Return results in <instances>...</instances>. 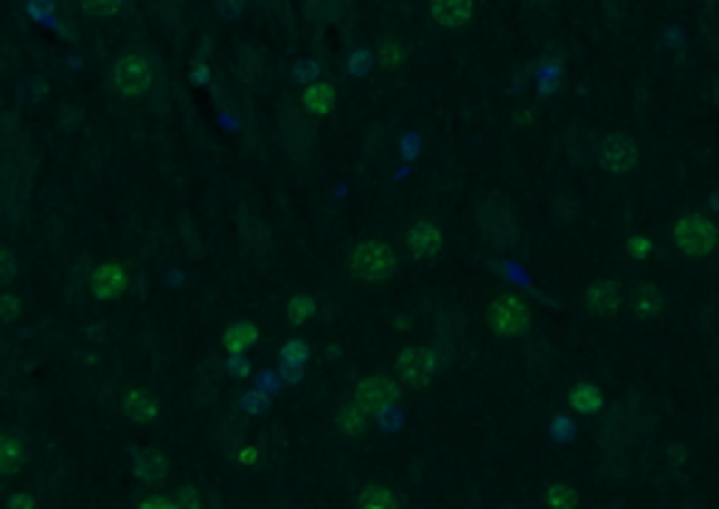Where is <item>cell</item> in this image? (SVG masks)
Returning <instances> with one entry per match:
<instances>
[{"label":"cell","mask_w":719,"mask_h":509,"mask_svg":"<svg viewBox=\"0 0 719 509\" xmlns=\"http://www.w3.org/2000/svg\"><path fill=\"white\" fill-rule=\"evenodd\" d=\"M346 265L355 279L363 281H385L396 270V257L394 250L383 240H363L349 248Z\"/></svg>","instance_id":"6da1fadb"},{"label":"cell","mask_w":719,"mask_h":509,"mask_svg":"<svg viewBox=\"0 0 719 509\" xmlns=\"http://www.w3.org/2000/svg\"><path fill=\"white\" fill-rule=\"evenodd\" d=\"M675 242L685 257H708L719 245V225L703 211H688L675 225Z\"/></svg>","instance_id":"7a4b0ae2"},{"label":"cell","mask_w":719,"mask_h":509,"mask_svg":"<svg viewBox=\"0 0 719 509\" xmlns=\"http://www.w3.org/2000/svg\"><path fill=\"white\" fill-rule=\"evenodd\" d=\"M478 222H481V234L486 237V242H492L495 248H509L517 242V237H520L514 214H511L503 194L486 197L478 209Z\"/></svg>","instance_id":"3957f363"},{"label":"cell","mask_w":719,"mask_h":509,"mask_svg":"<svg viewBox=\"0 0 719 509\" xmlns=\"http://www.w3.org/2000/svg\"><path fill=\"white\" fill-rule=\"evenodd\" d=\"M531 321V309L520 296H498L486 307V324L498 338H514L523 335Z\"/></svg>","instance_id":"277c9868"},{"label":"cell","mask_w":719,"mask_h":509,"mask_svg":"<svg viewBox=\"0 0 719 509\" xmlns=\"http://www.w3.org/2000/svg\"><path fill=\"white\" fill-rule=\"evenodd\" d=\"M433 366H436L433 352L424 347H408L396 357V377L405 386L427 388L430 377H433Z\"/></svg>","instance_id":"5b68a950"},{"label":"cell","mask_w":719,"mask_h":509,"mask_svg":"<svg viewBox=\"0 0 719 509\" xmlns=\"http://www.w3.org/2000/svg\"><path fill=\"white\" fill-rule=\"evenodd\" d=\"M355 400L371 414H383V411H388L396 400H399V386H396V380H391V377H385V375H371V377H365L360 386H357V391H355Z\"/></svg>","instance_id":"8992f818"},{"label":"cell","mask_w":719,"mask_h":509,"mask_svg":"<svg viewBox=\"0 0 719 509\" xmlns=\"http://www.w3.org/2000/svg\"><path fill=\"white\" fill-rule=\"evenodd\" d=\"M636 163H638V147H636V141H632L629 135L616 132V135H610L601 144V166L607 169V172L624 175Z\"/></svg>","instance_id":"52a82bcc"},{"label":"cell","mask_w":719,"mask_h":509,"mask_svg":"<svg viewBox=\"0 0 719 509\" xmlns=\"http://www.w3.org/2000/svg\"><path fill=\"white\" fill-rule=\"evenodd\" d=\"M150 82H152V71L147 63L141 60V56H135V54L121 56L119 65H116V84L124 96H141L150 88Z\"/></svg>","instance_id":"ba28073f"},{"label":"cell","mask_w":719,"mask_h":509,"mask_svg":"<svg viewBox=\"0 0 719 509\" xmlns=\"http://www.w3.org/2000/svg\"><path fill=\"white\" fill-rule=\"evenodd\" d=\"M621 304V285L613 279H601L593 281L585 293V307L590 309L593 316H613Z\"/></svg>","instance_id":"9c48e42d"},{"label":"cell","mask_w":719,"mask_h":509,"mask_svg":"<svg viewBox=\"0 0 719 509\" xmlns=\"http://www.w3.org/2000/svg\"><path fill=\"white\" fill-rule=\"evenodd\" d=\"M408 248L416 259H427V257H436L442 250V231L433 220H419L413 229L408 231Z\"/></svg>","instance_id":"30bf717a"},{"label":"cell","mask_w":719,"mask_h":509,"mask_svg":"<svg viewBox=\"0 0 719 509\" xmlns=\"http://www.w3.org/2000/svg\"><path fill=\"white\" fill-rule=\"evenodd\" d=\"M127 285H130V279L121 265L107 262L93 270V290L99 299H116L127 290Z\"/></svg>","instance_id":"8fae6325"},{"label":"cell","mask_w":719,"mask_h":509,"mask_svg":"<svg viewBox=\"0 0 719 509\" xmlns=\"http://www.w3.org/2000/svg\"><path fill=\"white\" fill-rule=\"evenodd\" d=\"M430 12H433V20L442 28H462L472 17V4L470 0H439Z\"/></svg>","instance_id":"7c38bea8"},{"label":"cell","mask_w":719,"mask_h":509,"mask_svg":"<svg viewBox=\"0 0 719 509\" xmlns=\"http://www.w3.org/2000/svg\"><path fill=\"white\" fill-rule=\"evenodd\" d=\"M256 341H258V329L250 321H237V324L228 327L225 335H222V344H225V349L231 352V355L248 352Z\"/></svg>","instance_id":"4fadbf2b"},{"label":"cell","mask_w":719,"mask_h":509,"mask_svg":"<svg viewBox=\"0 0 719 509\" xmlns=\"http://www.w3.org/2000/svg\"><path fill=\"white\" fill-rule=\"evenodd\" d=\"M568 403L573 411H579V414H596L601 406H604V397H601V388L593 386V383H579V386H573L570 394H568Z\"/></svg>","instance_id":"5bb4252c"},{"label":"cell","mask_w":719,"mask_h":509,"mask_svg":"<svg viewBox=\"0 0 719 509\" xmlns=\"http://www.w3.org/2000/svg\"><path fill=\"white\" fill-rule=\"evenodd\" d=\"M632 307L641 318H655L660 309H664V296L655 285H636L632 290Z\"/></svg>","instance_id":"9a60e30c"},{"label":"cell","mask_w":719,"mask_h":509,"mask_svg":"<svg viewBox=\"0 0 719 509\" xmlns=\"http://www.w3.org/2000/svg\"><path fill=\"white\" fill-rule=\"evenodd\" d=\"M365 414L368 411L357 400H346V403L337 408V414H335V426L343 434H357V431L365 428Z\"/></svg>","instance_id":"2e32d148"},{"label":"cell","mask_w":719,"mask_h":509,"mask_svg":"<svg viewBox=\"0 0 719 509\" xmlns=\"http://www.w3.org/2000/svg\"><path fill=\"white\" fill-rule=\"evenodd\" d=\"M357 509H399V504H396V495L388 487L368 485L357 495Z\"/></svg>","instance_id":"e0dca14e"},{"label":"cell","mask_w":719,"mask_h":509,"mask_svg":"<svg viewBox=\"0 0 719 509\" xmlns=\"http://www.w3.org/2000/svg\"><path fill=\"white\" fill-rule=\"evenodd\" d=\"M332 102H335V91H332L329 82L312 84V88L304 91V107L309 113H315V116H324V113H329Z\"/></svg>","instance_id":"ac0fdd59"},{"label":"cell","mask_w":719,"mask_h":509,"mask_svg":"<svg viewBox=\"0 0 719 509\" xmlns=\"http://www.w3.org/2000/svg\"><path fill=\"white\" fill-rule=\"evenodd\" d=\"M124 414L135 422H152L158 416V406L155 400L150 397V394H143V391H135L127 397L124 403Z\"/></svg>","instance_id":"d6986e66"},{"label":"cell","mask_w":719,"mask_h":509,"mask_svg":"<svg viewBox=\"0 0 719 509\" xmlns=\"http://www.w3.org/2000/svg\"><path fill=\"white\" fill-rule=\"evenodd\" d=\"M23 465V442L15 434H6L4 447H0V467H4L6 475L17 473V467Z\"/></svg>","instance_id":"ffe728a7"},{"label":"cell","mask_w":719,"mask_h":509,"mask_svg":"<svg viewBox=\"0 0 719 509\" xmlns=\"http://www.w3.org/2000/svg\"><path fill=\"white\" fill-rule=\"evenodd\" d=\"M163 475H166V459L163 456H158V454L141 456V462H138V478H143V482H160Z\"/></svg>","instance_id":"44dd1931"},{"label":"cell","mask_w":719,"mask_h":509,"mask_svg":"<svg viewBox=\"0 0 719 509\" xmlns=\"http://www.w3.org/2000/svg\"><path fill=\"white\" fill-rule=\"evenodd\" d=\"M545 501H549L551 509H577L579 495H577V490L568 487V485H554V487H549Z\"/></svg>","instance_id":"7402d4cb"},{"label":"cell","mask_w":719,"mask_h":509,"mask_svg":"<svg viewBox=\"0 0 719 509\" xmlns=\"http://www.w3.org/2000/svg\"><path fill=\"white\" fill-rule=\"evenodd\" d=\"M312 313H315V301H312L309 296H304V293L293 296L290 307H287V316H290V321H293L296 327L304 324Z\"/></svg>","instance_id":"603a6c76"},{"label":"cell","mask_w":719,"mask_h":509,"mask_svg":"<svg viewBox=\"0 0 719 509\" xmlns=\"http://www.w3.org/2000/svg\"><path fill=\"white\" fill-rule=\"evenodd\" d=\"M627 253H629V259L644 262V259L649 257V253H652V242H649L646 237L636 234V237H629V240H627Z\"/></svg>","instance_id":"cb8c5ba5"},{"label":"cell","mask_w":719,"mask_h":509,"mask_svg":"<svg viewBox=\"0 0 719 509\" xmlns=\"http://www.w3.org/2000/svg\"><path fill=\"white\" fill-rule=\"evenodd\" d=\"M281 357L290 363V360H296V363H304L306 357H309V349H306V344H301V341H290L287 344L284 349H281Z\"/></svg>","instance_id":"d4e9b609"},{"label":"cell","mask_w":719,"mask_h":509,"mask_svg":"<svg viewBox=\"0 0 719 509\" xmlns=\"http://www.w3.org/2000/svg\"><path fill=\"white\" fill-rule=\"evenodd\" d=\"M199 501H197V493L194 490H180L178 498H175V509H197Z\"/></svg>","instance_id":"484cf974"},{"label":"cell","mask_w":719,"mask_h":509,"mask_svg":"<svg viewBox=\"0 0 719 509\" xmlns=\"http://www.w3.org/2000/svg\"><path fill=\"white\" fill-rule=\"evenodd\" d=\"M141 509H175V501L163 498V495H150L147 501L141 504Z\"/></svg>","instance_id":"4316f807"},{"label":"cell","mask_w":719,"mask_h":509,"mask_svg":"<svg viewBox=\"0 0 719 509\" xmlns=\"http://www.w3.org/2000/svg\"><path fill=\"white\" fill-rule=\"evenodd\" d=\"M32 506H34V501H32V495H28V493H15L9 498V509H32Z\"/></svg>","instance_id":"83f0119b"},{"label":"cell","mask_w":719,"mask_h":509,"mask_svg":"<svg viewBox=\"0 0 719 509\" xmlns=\"http://www.w3.org/2000/svg\"><path fill=\"white\" fill-rule=\"evenodd\" d=\"M17 316V299L12 293H4V318L12 321Z\"/></svg>","instance_id":"f1b7e54d"},{"label":"cell","mask_w":719,"mask_h":509,"mask_svg":"<svg viewBox=\"0 0 719 509\" xmlns=\"http://www.w3.org/2000/svg\"><path fill=\"white\" fill-rule=\"evenodd\" d=\"M399 63V48L396 45H388L385 51H383V65L385 68H394Z\"/></svg>","instance_id":"f546056e"}]
</instances>
